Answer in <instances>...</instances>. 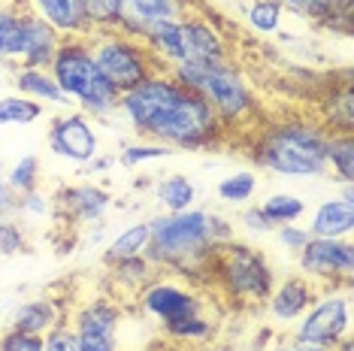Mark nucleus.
Masks as SVG:
<instances>
[{
    "instance_id": "nucleus-35",
    "label": "nucleus",
    "mask_w": 354,
    "mask_h": 351,
    "mask_svg": "<svg viewBox=\"0 0 354 351\" xmlns=\"http://www.w3.org/2000/svg\"><path fill=\"white\" fill-rule=\"evenodd\" d=\"M176 149L170 146H164V142H133V146H127L122 151V164L127 167H136V164H146V161H160V158H170Z\"/></svg>"
},
{
    "instance_id": "nucleus-36",
    "label": "nucleus",
    "mask_w": 354,
    "mask_h": 351,
    "mask_svg": "<svg viewBox=\"0 0 354 351\" xmlns=\"http://www.w3.org/2000/svg\"><path fill=\"white\" fill-rule=\"evenodd\" d=\"M25 249V230L0 212V254H15Z\"/></svg>"
},
{
    "instance_id": "nucleus-3",
    "label": "nucleus",
    "mask_w": 354,
    "mask_h": 351,
    "mask_svg": "<svg viewBox=\"0 0 354 351\" xmlns=\"http://www.w3.org/2000/svg\"><path fill=\"white\" fill-rule=\"evenodd\" d=\"M327 140L318 122H281L257 133L252 158L270 173L315 179L327 173Z\"/></svg>"
},
{
    "instance_id": "nucleus-5",
    "label": "nucleus",
    "mask_w": 354,
    "mask_h": 351,
    "mask_svg": "<svg viewBox=\"0 0 354 351\" xmlns=\"http://www.w3.org/2000/svg\"><path fill=\"white\" fill-rule=\"evenodd\" d=\"M176 82L203 97L212 113L221 118V124H239L254 115V94L236 67L227 61L209 64H176L167 70Z\"/></svg>"
},
{
    "instance_id": "nucleus-26",
    "label": "nucleus",
    "mask_w": 354,
    "mask_h": 351,
    "mask_svg": "<svg viewBox=\"0 0 354 351\" xmlns=\"http://www.w3.org/2000/svg\"><path fill=\"white\" fill-rule=\"evenodd\" d=\"M327 170L342 179V185L354 182V137L351 133H330L327 140Z\"/></svg>"
},
{
    "instance_id": "nucleus-2",
    "label": "nucleus",
    "mask_w": 354,
    "mask_h": 351,
    "mask_svg": "<svg viewBox=\"0 0 354 351\" xmlns=\"http://www.w3.org/2000/svg\"><path fill=\"white\" fill-rule=\"evenodd\" d=\"M149 230L151 239L146 258L151 263H160V267L182 269L185 276H188V269L206 267L215 245L230 239V227L218 215L206 209L158 215V218L149 221Z\"/></svg>"
},
{
    "instance_id": "nucleus-33",
    "label": "nucleus",
    "mask_w": 354,
    "mask_h": 351,
    "mask_svg": "<svg viewBox=\"0 0 354 351\" xmlns=\"http://www.w3.org/2000/svg\"><path fill=\"white\" fill-rule=\"evenodd\" d=\"M118 285H131V291H142L151 278V260L146 254L140 258H127V260H115V269H112Z\"/></svg>"
},
{
    "instance_id": "nucleus-27",
    "label": "nucleus",
    "mask_w": 354,
    "mask_h": 351,
    "mask_svg": "<svg viewBox=\"0 0 354 351\" xmlns=\"http://www.w3.org/2000/svg\"><path fill=\"white\" fill-rule=\"evenodd\" d=\"M288 10L309 15V19H321V21H336V19H351V6L354 0H279Z\"/></svg>"
},
{
    "instance_id": "nucleus-42",
    "label": "nucleus",
    "mask_w": 354,
    "mask_h": 351,
    "mask_svg": "<svg viewBox=\"0 0 354 351\" xmlns=\"http://www.w3.org/2000/svg\"><path fill=\"white\" fill-rule=\"evenodd\" d=\"M15 209V194L10 191V185H6V176L0 173V212H12Z\"/></svg>"
},
{
    "instance_id": "nucleus-43",
    "label": "nucleus",
    "mask_w": 354,
    "mask_h": 351,
    "mask_svg": "<svg viewBox=\"0 0 354 351\" xmlns=\"http://www.w3.org/2000/svg\"><path fill=\"white\" fill-rule=\"evenodd\" d=\"M270 351H333V348H324V345H306V342H291V345H279V348H270Z\"/></svg>"
},
{
    "instance_id": "nucleus-22",
    "label": "nucleus",
    "mask_w": 354,
    "mask_h": 351,
    "mask_svg": "<svg viewBox=\"0 0 354 351\" xmlns=\"http://www.w3.org/2000/svg\"><path fill=\"white\" fill-rule=\"evenodd\" d=\"M158 203L164 206L167 212H185V209H194L197 203V188L188 176L182 173H170L167 179H160L155 185Z\"/></svg>"
},
{
    "instance_id": "nucleus-40",
    "label": "nucleus",
    "mask_w": 354,
    "mask_h": 351,
    "mask_svg": "<svg viewBox=\"0 0 354 351\" xmlns=\"http://www.w3.org/2000/svg\"><path fill=\"white\" fill-rule=\"evenodd\" d=\"M279 239L288 252H300L312 239V234H309V227H300V225H279Z\"/></svg>"
},
{
    "instance_id": "nucleus-38",
    "label": "nucleus",
    "mask_w": 354,
    "mask_h": 351,
    "mask_svg": "<svg viewBox=\"0 0 354 351\" xmlns=\"http://www.w3.org/2000/svg\"><path fill=\"white\" fill-rule=\"evenodd\" d=\"M0 351H43V336L6 330L3 336H0Z\"/></svg>"
},
{
    "instance_id": "nucleus-13",
    "label": "nucleus",
    "mask_w": 354,
    "mask_h": 351,
    "mask_svg": "<svg viewBox=\"0 0 354 351\" xmlns=\"http://www.w3.org/2000/svg\"><path fill=\"white\" fill-rule=\"evenodd\" d=\"M61 46V34L52 25H46L37 12L25 10V28H21V46H19V61L15 67H39L49 70L55 55Z\"/></svg>"
},
{
    "instance_id": "nucleus-17",
    "label": "nucleus",
    "mask_w": 354,
    "mask_h": 351,
    "mask_svg": "<svg viewBox=\"0 0 354 351\" xmlns=\"http://www.w3.org/2000/svg\"><path fill=\"white\" fill-rule=\"evenodd\" d=\"M55 206L64 215H70L76 225H97L103 212L109 209V194L97 185H70L61 188Z\"/></svg>"
},
{
    "instance_id": "nucleus-12",
    "label": "nucleus",
    "mask_w": 354,
    "mask_h": 351,
    "mask_svg": "<svg viewBox=\"0 0 354 351\" xmlns=\"http://www.w3.org/2000/svg\"><path fill=\"white\" fill-rule=\"evenodd\" d=\"M140 300H142V309L151 318H158L167 330L194 315H203V300L194 291L182 288L176 282H149L140 291Z\"/></svg>"
},
{
    "instance_id": "nucleus-15",
    "label": "nucleus",
    "mask_w": 354,
    "mask_h": 351,
    "mask_svg": "<svg viewBox=\"0 0 354 351\" xmlns=\"http://www.w3.org/2000/svg\"><path fill=\"white\" fill-rule=\"evenodd\" d=\"M30 12H37L46 25H52L61 34V39L70 37H88L94 34L91 21L85 15L82 0H28Z\"/></svg>"
},
{
    "instance_id": "nucleus-30",
    "label": "nucleus",
    "mask_w": 354,
    "mask_h": 351,
    "mask_svg": "<svg viewBox=\"0 0 354 351\" xmlns=\"http://www.w3.org/2000/svg\"><path fill=\"white\" fill-rule=\"evenodd\" d=\"M254 191H257L254 173L239 170V173L224 176V179L218 182V200L230 203V206H243V203H248L254 197Z\"/></svg>"
},
{
    "instance_id": "nucleus-1",
    "label": "nucleus",
    "mask_w": 354,
    "mask_h": 351,
    "mask_svg": "<svg viewBox=\"0 0 354 351\" xmlns=\"http://www.w3.org/2000/svg\"><path fill=\"white\" fill-rule=\"evenodd\" d=\"M118 109L142 140L194 151L221 137L224 124L212 106L179 85L170 73H155L118 97Z\"/></svg>"
},
{
    "instance_id": "nucleus-39",
    "label": "nucleus",
    "mask_w": 354,
    "mask_h": 351,
    "mask_svg": "<svg viewBox=\"0 0 354 351\" xmlns=\"http://www.w3.org/2000/svg\"><path fill=\"white\" fill-rule=\"evenodd\" d=\"M43 351H79L76 348V336L70 324H58L55 330H49L43 336Z\"/></svg>"
},
{
    "instance_id": "nucleus-41",
    "label": "nucleus",
    "mask_w": 354,
    "mask_h": 351,
    "mask_svg": "<svg viewBox=\"0 0 354 351\" xmlns=\"http://www.w3.org/2000/svg\"><path fill=\"white\" fill-rule=\"evenodd\" d=\"M243 225H245V230H252V234H270L272 230L267 215L261 212V206H248V209L243 212Z\"/></svg>"
},
{
    "instance_id": "nucleus-23",
    "label": "nucleus",
    "mask_w": 354,
    "mask_h": 351,
    "mask_svg": "<svg viewBox=\"0 0 354 351\" xmlns=\"http://www.w3.org/2000/svg\"><path fill=\"white\" fill-rule=\"evenodd\" d=\"M25 10L28 6L6 3L0 6V58L3 61H19V46H21V28H25Z\"/></svg>"
},
{
    "instance_id": "nucleus-10",
    "label": "nucleus",
    "mask_w": 354,
    "mask_h": 351,
    "mask_svg": "<svg viewBox=\"0 0 354 351\" xmlns=\"http://www.w3.org/2000/svg\"><path fill=\"white\" fill-rule=\"evenodd\" d=\"M122 312L106 297L88 300L73 318V336L79 351H118Z\"/></svg>"
},
{
    "instance_id": "nucleus-29",
    "label": "nucleus",
    "mask_w": 354,
    "mask_h": 351,
    "mask_svg": "<svg viewBox=\"0 0 354 351\" xmlns=\"http://www.w3.org/2000/svg\"><path fill=\"white\" fill-rule=\"evenodd\" d=\"M261 212L267 215V221L272 227H279V225H294L306 212V206L300 197H294V194H272L261 203Z\"/></svg>"
},
{
    "instance_id": "nucleus-24",
    "label": "nucleus",
    "mask_w": 354,
    "mask_h": 351,
    "mask_svg": "<svg viewBox=\"0 0 354 351\" xmlns=\"http://www.w3.org/2000/svg\"><path fill=\"white\" fill-rule=\"evenodd\" d=\"M149 239H151L149 221H142V225H131V227L122 230V234H118L106 245V263H115V260H127V258H140V254H146L149 252Z\"/></svg>"
},
{
    "instance_id": "nucleus-6",
    "label": "nucleus",
    "mask_w": 354,
    "mask_h": 351,
    "mask_svg": "<svg viewBox=\"0 0 354 351\" xmlns=\"http://www.w3.org/2000/svg\"><path fill=\"white\" fill-rule=\"evenodd\" d=\"M206 267L215 269V278L221 282V288L236 300L245 303H263L270 300L272 288H276V276L267 260V254L252 249L248 243H227L215 245V252L209 254Z\"/></svg>"
},
{
    "instance_id": "nucleus-45",
    "label": "nucleus",
    "mask_w": 354,
    "mask_h": 351,
    "mask_svg": "<svg viewBox=\"0 0 354 351\" xmlns=\"http://www.w3.org/2000/svg\"><path fill=\"white\" fill-rule=\"evenodd\" d=\"M12 3H19V6H28V0H12Z\"/></svg>"
},
{
    "instance_id": "nucleus-11",
    "label": "nucleus",
    "mask_w": 354,
    "mask_h": 351,
    "mask_svg": "<svg viewBox=\"0 0 354 351\" xmlns=\"http://www.w3.org/2000/svg\"><path fill=\"white\" fill-rule=\"evenodd\" d=\"M49 149L52 155L73 164H91L97 158V131L94 118L85 113H67L55 118L49 127Z\"/></svg>"
},
{
    "instance_id": "nucleus-4",
    "label": "nucleus",
    "mask_w": 354,
    "mask_h": 351,
    "mask_svg": "<svg viewBox=\"0 0 354 351\" xmlns=\"http://www.w3.org/2000/svg\"><path fill=\"white\" fill-rule=\"evenodd\" d=\"M52 76L67 100L79 103V113L88 118H106L118 109V88L100 73L97 61L88 49L85 37L61 39L58 55L52 61Z\"/></svg>"
},
{
    "instance_id": "nucleus-32",
    "label": "nucleus",
    "mask_w": 354,
    "mask_h": 351,
    "mask_svg": "<svg viewBox=\"0 0 354 351\" xmlns=\"http://www.w3.org/2000/svg\"><path fill=\"white\" fill-rule=\"evenodd\" d=\"M39 176H43L39 173V158L25 155L12 164L10 173H6V185H10V191L15 197H21V194H30V191L39 188Z\"/></svg>"
},
{
    "instance_id": "nucleus-28",
    "label": "nucleus",
    "mask_w": 354,
    "mask_h": 351,
    "mask_svg": "<svg viewBox=\"0 0 354 351\" xmlns=\"http://www.w3.org/2000/svg\"><path fill=\"white\" fill-rule=\"evenodd\" d=\"M43 115V103L25 97V94H10L0 100V127L10 124H34Z\"/></svg>"
},
{
    "instance_id": "nucleus-16",
    "label": "nucleus",
    "mask_w": 354,
    "mask_h": 351,
    "mask_svg": "<svg viewBox=\"0 0 354 351\" xmlns=\"http://www.w3.org/2000/svg\"><path fill=\"white\" fill-rule=\"evenodd\" d=\"M318 294H321V288L315 282H309L306 276H291L272 288L270 312L276 321H294V318H300L306 309L318 300Z\"/></svg>"
},
{
    "instance_id": "nucleus-20",
    "label": "nucleus",
    "mask_w": 354,
    "mask_h": 351,
    "mask_svg": "<svg viewBox=\"0 0 354 351\" xmlns=\"http://www.w3.org/2000/svg\"><path fill=\"white\" fill-rule=\"evenodd\" d=\"M58 324H67L61 315V306L52 297H34L28 303H21L12 312L10 330L30 333V336H46L49 330H55Z\"/></svg>"
},
{
    "instance_id": "nucleus-34",
    "label": "nucleus",
    "mask_w": 354,
    "mask_h": 351,
    "mask_svg": "<svg viewBox=\"0 0 354 351\" xmlns=\"http://www.w3.org/2000/svg\"><path fill=\"white\" fill-rule=\"evenodd\" d=\"M82 3L94 30H118V25H122V0H82Z\"/></svg>"
},
{
    "instance_id": "nucleus-31",
    "label": "nucleus",
    "mask_w": 354,
    "mask_h": 351,
    "mask_svg": "<svg viewBox=\"0 0 354 351\" xmlns=\"http://www.w3.org/2000/svg\"><path fill=\"white\" fill-rule=\"evenodd\" d=\"M281 15H285V6L279 3V0H252L245 10V19L252 30L257 34H276L279 25H281Z\"/></svg>"
},
{
    "instance_id": "nucleus-44",
    "label": "nucleus",
    "mask_w": 354,
    "mask_h": 351,
    "mask_svg": "<svg viewBox=\"0 0 354 351\" xmlns=\"http://www.w3.org/2000/svg\"><path fill=\"white\" fill-rule=\"evenodd\" d=\"M333 351H354V342H351L348 336H345V339H339V342H336V345H333Z\"/></svg>"
},
{
    "instance_id": "nucleus-25",
    "label": "nucleus",
    "mask_w": 354,
    "mask_h": 351,
    "mask_svg": "<svg viewBox=\"0 0 354 351\" xmlns=\"http://www.w3.org/2000/svg\"><path fill=\"white\" fill-rule=\"evenodd\" d=\"M324 127L327 133H351L354 127V91L351 82H345L339 91L330 94L327 100V115H324Z\"/></svg>"
},
{
    "instance_id": "nucleus-9",
    "label": "nucleus",
    "mask_w": 354,
    "mask_h": 351,
    "mask_svg": "<svg viewBox=\"0 0 354 351\" xmlns=\"http://www.w3.org/2000/svg\"><path fill=\"white\" fill-rule=\"evenodd\" d=\"M300 269L321 291L348 288L354 273V245L348 239H318L312 236L300 252Z\"/></svg>"
},
{
    "instance_id": "nucleus-14",
    "label": "nucleus",
    "mask_w": 354,
    "mask_h": 351,
    "mask_svg": "<svg viewBox=\"0 0 354 351\" xmlns=\"http://www.w3.org/2000/svg\"><path fill=\"white\" fill-rule=\"evenodd\" d=\"M182 64H209V61H227V46H224L221 34L209 25L206 19L197 15H182Z\"/></svg>"
},
{
    "instance_id": "nucleus-7",
    "label": "nucleus",
    "mask_w": 354,
    "mask_h": 351,
    "mask_svg": "<svg viewBox=\"0 0 354 351\" xmlns=\"http://www.w3.org/2000/svg\"><path fill=\"white\" fill-rule=\"evenodd\" d=\"M85 39L100 73L118 88V94L131 91L140 82H146L149 76L164 73L140 37H131L124 30H94Z\"/></svg>"
},
{
    "instance_id": "nucleus-18",
    "label": "nucleus",
    "mask_w": 354,
    "mask_h": 351,
    "mask_svg": "<svg viewBox=\"0 0 354 351\" xmlns=\"http://www.w3.org/2000/svg\"><path fill=\"white\" fill-rule=\"evenodd\" d=\"M354 227V197L351 185H345V197L324 200L312 215L309 234L318 239H348Z\"/></svg>"
},
{
    "instance_id": "nucleus-37",
    "label": "nucleus",
    "mask_w": 354,
    "mask_h": 351,
    "mask_svg": "<svg viewBox=\"0 0 354 351\" xmlns=\"http://www.w3.org/2000/svg\"><path fill=\"white\" fill-rule=\"evenodd\" d=\"M15 209L21 215H30V218H43V215H52L55 203L46 194H39V188H37V191H30V194H21L19 200H15Z\"/></svg>"
},
{
    "instance_id": "nucleus-19",
    "label": "nucleus",
    "mask_w": 354,
    "mask_h": 351,
    "mask_svg": "<svg viewBox=\"0 0 354 351\" xmlns=\"http://www.w3.org/2000/svg\"><path fill=\"white\" fill-rule=\"evenodd\" d=\"M182 0H122V25H118V30L136 37L142 28L155 25V21H173L182 19Z\"/></svg>"
},
{
    "instance_id": "nucleus-21",
    "label": "nucleus",
    "mask_w": 354,
    "mask_h": 351,
    "mask_svg": "<svg viewBox=\"0 0 354 351\" xmlns=\"http://www.w3.org/2000/svg\"><path fill=\"white\" fill-rule=\"evenodd\" d=\"M15 88H19V94H25V97L37 100V103H52V106H64V103H67L58 82H55L52 70L19 67L15 70Z\"/></svg>"
},
{
    "instance_id": "nucleus-8",
    "label": "nucleus",
    "mask_w": 354,
    "mask_h": 351,
    "mask_svg": "<svg viewBox=\"0 0 354 351\" xmlns=\"http://www.w3.org/2000/svg\"><path fill=\"white\" fill-rule=\"evenodd\" d=\"M348 330H351V300H348V288H345V291L336 288V291H324L300 315V324H297L294 339L297 342H306V345L333 348L339 339L348 336Z\"/></svg>"
}]
</instances>
